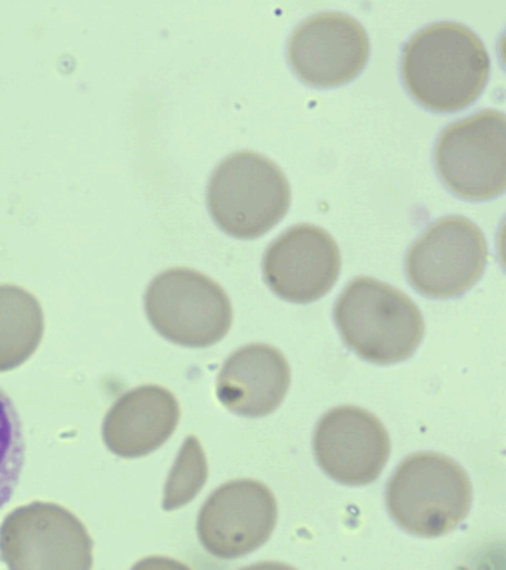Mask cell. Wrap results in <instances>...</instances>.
<instances>
[{"mask_svg":"<svg viewBox=\"0 0 506 570\" xmlns=\"http://www.w3.org/2000/svg\"><path fill=\"white\" fill-rule=\"evenodd\" d=\"M488 71L483 40L459 22L426 26L404 47V82L417 101L435 111H456L477 100Z\"/></svg>","mask_w":506,"mask_h":570,"instance_id":"obj_1","label":"cell"},{"mask_svg":"<svg viewBox=\"0 0 506 570\" xmlns=\"http://www.w3.org/2000/svg\"><path fill=\"white\" fill-rule=\"evenodd\" d=\"M335 320L346 345L373 364L411 358L425 333L416 303L370 276H358L346 285L335 305Z\"/></svg>","mask_w":506,"mask_h":570,"instance_id":"obj_2","label":"cell"},{"mask_svg":"<svg viewBox=\"0 0 506 570\" xmlns=\"http://www.w3.org/2000/svg\"><path fill=\"white\" fill-rule=\"evenodd\" d=\"M473 485L464 468L444 454L416 453L404 459L386 488L395 523L419 538H439L466 519Z\"/></svg>","mask_w":506,"mask_h":570,"instance_id":"obj_3","label":"cell"},{"mask_svg":"<svg viewBox=\"0 0 506 570\" xmlns=\"http://www.w3.org/2000/svg\"><path fill=\"white\" fill-rule=\"evenodd\" d=\"M207 203L226 234L252 239L286 216L291 203L290 183L268 156L241 150L217 165L208 183Z\"/></svg>","mask_w":506,"mask_h":570,"instance_id":"obj_4","label":"cell"},{"mask_svg":"<svg viewBox=\"0 0 506 570\" xmlns=\"http://www.w3.org/2000/svg\"><path fill=\"white\" fill-rule=\"evenodd\" d=\"M152 327L186 347L216 345L229 333L232 303L219 283L190 267H171L155 276L145 296Z\"/></svg>","mask_w":506,"mask_h":570,"instance_id":"obj_5","label":"cell"},{"mask_svg":"<svg viewBox=\"0 0 506 570\" xmlns=\"http://www.w3.org/2000/svg\"><path fill=\"white\" fill-rule=\"evenodd\" d=\"M95 542L68 508L32 502L0 525V559L10 570H92Z\"/></svg>","mask_w":506,"mask_h":570,"instance_id":"obj_6","label":"cell"},{"mask_svg":"<svg viewBox=\"0 0 506 570\" xmlns=\"http://www.w3.org/2000/svg\"><path fill=\"white\" fill-rule=\"evenodd\" d=\"M439 177L462 198L482 200L506 187V118L478 111L448 125L435 147Z\"/></svg>","mask_w":506,"mask_h":570,"instance_id":"obj_7","label":"cell"},{"mask_svg":"<svg viewBox=\"0 0 506 570\" xmlns=\"http://www.w3.org/2000/svg\"><path fill=\"white\" fill-rule=\"evenodd\" d=\"M487 240L464 216L434 222L415 240L406 257L408 279L430 298H452L468 292L486 269Z\"/></svg>","mask_w":506,"mask_h":570,"instance_id":"obj_8","label":"cell"},{"mask_svg":"<svg viewBox=\"0 0 506 570\" xmlns=\"http://www.w3.org/2000/svg\"><path fill=\"white\" fill-rule=\"evenodd\" d=\"M278 521L272 490L257 480L229 481L199 511V541L217 559H239L264 547Z\"/></svg>","mask_w":506,"mask_h":570,"instance_id":"obj_9","label":"cell"},{"mask_svg":"<svg viewBox=\"0 0 506 570\" xmlns=\"http://www.w3.org/2000/svg\"><path fill=\"white\" fill-rule=\"evenodd\" d=\"M287 52L292 69L306 83L336 87L364 69L370 40L361 22L348 13L319 12L296 27Z\"/></svg>","mask_w":506,"mask_h":570,"instance_id":"obj_10","label":"cell"},{"mask_svg":"<svg viewBox=\"0 0 506 570\" xmlns=\"http://www.w3.org/2000/svg\"><path fill=\"white\" fill-rule=\"evenodd\" d=\"M315 458L337 483L366 485L379 479L388 462L390 440L384 423L361 407L327 412L314 435Z\"/></svg>","mask_w":506,"mask_h":570,"instance_id":"obj_11","label":"cell"},{"mask_svg":"<svg viewBox=\"0 0 506 570\" xmlns=\"http://www.w3.org/2000/svg\"><path fill=\"white\" fill-rule=\"evenodd\" d=\"M340 249L323 227L291 226L269 245L264 276L284 301L310 303L326 296L340 274Z\"/></svg>","mask_w":506,"mask_h":570,"instance_id":"obj_12","label":"cell"},{"mask_svg":"<svg viewBox=\"0 0 506 570\" xmlns=\"http://www.w3.org/2000/svg\"><path fill=\"white\" fill-rule=\"evenodd\" d=\"M290 364L265 343L239 347L217 376L216 395L224 407L244 417H264L282 404L290 390Z\"/></svg>","mask_w":506,"mask_h":570,"instance_id":"obj_13","label":"cell"},{"mask_svg":"<svg viewBox=\"0 0 506 570\" xmlns=\"http://www.w3.org/2000/svg\"><path fill=\"white\" fill-rule=\"evenodd\" d=\"M180 422L179 400L167 387L137 386L115 401L103 421L106 448L117 456L145 458L170 440Z\"/></svg>","mask_w":506,"mask_h":570,"instance_id":"obj_14","label":"cell"},{"mask_svg":"<svg viewBox=\"0 0 506 570\" xmlns=\"http://www.w3.org/2000/svg\"><path fill=\"white\" fill-rule=\"evenodd\" d=\"M43 330L38 298L17 285H0V373L23 365L41 345Z\"/></svg>","mask_w":506,"mask_h":570,"instance_id":"obj_15","label":"cell"},{"mask_svg":"<svg viewBox=\"0 0 506 570\" xmlns=\"http://www.w3.org/2000/svg\"><path fill=\"white\" fill-rule=\"evenodd\" d=\"M208 479L206 453L199 440L189 435L181 445L175 465L168 474L163 489L162 508L166 511L179 510L192 502L201 492Z\"/></svg>","mask_w":506,"mask_h":570,"instance_id":"obj_16","label":"cell"},{"mask_svg":"<svg viewBox=\"0 0 506 570\" xmlns=\"http://www.w3.org/2000/svg\"><path fill=\"white\" fill-rule=\"evenodd\" d=\"M26 443L20 414L0 387V508L7 505L23 471Z\"/></svg>","mask_w":506,"mask_h":570,"instance_id":"obj_17","label":"cell"},{"mask_svg":"<svg viewBox=\"0 0 506 570\" xmlns=\"http://www.w3.org/2000/svg\"><path fill=\"white\" fill-rule=\"evenodd\" d=\"M131 570H192L189 566L170 557L152 556L137 561Z\"/></svg>","mask_w":506,"mask_h":570,"instance_id":"obj_18","label":"cell"},{"mask_svg":"<svg viewBox=\"0 0 506 570\" xmlns=\"http://www.w3.org/2000/svg\"><path fill=\"white\" fill-rule=\"evenodd\" d=\"M241 570H297V569L292 568V566H290V564L279 563V561H261V563L247 566V568H242Z\"/></svg>","mask_w":506,"mask_h":570,"instance_id":"obj_19","label":"cell"}]
</instances>
